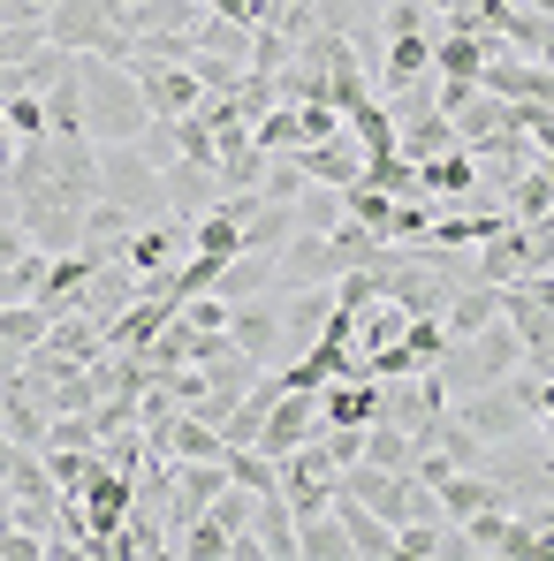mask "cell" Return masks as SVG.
<instances>
[{"label": "cell", "instance_id": "obj_11", "mask_svg": "<svg viewBox=\"0 0 554 561\" xmlns=\"http://www.w3.org/2000/svg\"><path fill=\"white\" fill-rule=\"evenodd\" d=\"M46 425H54V410H46V394L31 387V373L0 379V433H8V440H23V448H38V440H46Z\"/></svg>", "mask_w": 554, "mask_h": 561}, {"label": "cell", "instance_id": "obj_18", "mask_svg": "<svg viewBox=\"0 0 554 561\" xmlns=\"http://www.w3.org/2000/svg\"><path fill=\"white\" fill-rule=\"evenodd\" d=\"M0 516H8V478H0Z\"/></svg>", "mask_w": 554, "mask_h": 561}, {"label": "cell", "instance_id": "obj_1", "mask_svg": "<svg viewBox=\"0 0 554 561\" xmlns=\"http://www.w3.org/2000/svg\"><path fill=\"white\" fill-rule=\"evenodd\" d=\"M145 122H152V106H145V84L129 77V61L84 54V137L92 145H137Z\"/></svg>", "mask_w": 554, "mask_h": 561}, {"label": "cell", "instance_id": "obj_5", "mask_svg": "<svg viewBox=\"0 0 554 561\" xmlns=\"http://www.w3.org/2000/svg\"><path fill=\"white\" fill-rule=\"evenodd\" d=\"M319 425H327V402H319V387H281V402L267 410V425H259V440H251V448L281 463V456H289V448H304Z\"/></svg>", "mask_w": 554, "mask_h": 561}, {"label": "cell", "instance_id": "obj_14", "mask_svg": "<svg viewBox=\"0 0 554 561\" xmlns=\"http://www.w3.org/2000/svg\"><path fill=\"white\" fill-rule=\"evenodd\" d=\"M296 554H304V561H358V554H350V531H342V516H335V508L296 516Z\"/></svg>", "mask_w": 554, "mask_h": 561}, {"label": "cell", "instance_id": "obj_7", "mask_svg": "<svg viewBox=\"0 0 554 561\" xmlns=\"http://www.w3.org/2000/svg\"><path fill=\"white\" fill-rule=\"evenodd\" d=\"M129 77L145 84V106H152V114H168V122L197 114V99H205V84H197V69H190V61H129Z\"/></svg>", "mask_w": 554, "mask_h": 561}, {"label": "cell", "instance_id": "obj_6", "mask_svg": "<svg viewBox=\"0 0 554 561\" xmlns=\"http://www.w3.org/2000/svg\"><path fill=\"white\" fill-rule=\"evenodd\" d=\"M228 342L251 350L259 365H281V288H259V296L228 304Z\"/></svg>", "mask_w": 554, "mask_h": 561}, {"label": "cell", "instance_id": "obj_17", "mask_svg": "<svg viewBox=\"0 0 554 561\" xmlns=\"http://www.w3.org/2000/svg\"><path fill=\"white\" fill-rule=\"evenodd\" d=\"M23 357H31V350H23V342H8V334H0V379H15V373H23Z\"/></svg>", "mask_w": 554, "mask_h": 561}, {"label": "cell", "instance_id": "obj_12", "mask_svg": "<svg viewBox=\"0 0 554 561\" xmlns=\"http://www.w3.org/2000/svg\"><path fill=\"white\" fill-rule=\"evenodd\" d=\"M449 122H456V145H471V152H478V145H494V137H509V129H517V106H509V99H494L486 84H478L463 106H449Z\"/></svg>", "mask_w": 554, "mask_h": 561}, {"label": "cell", "instance_id": "obj_10", "mask_svg": "<svg viewBox=\"0 0 554 561\" xmlns=\"http://www.w3.org/2000/svg\"><path fill=\"white\" fill-rule=\"evenodd\" d=\"M296 168H304V183L350 190L358 175H365V152H358V137H350V122H342L335 137H319V145H304V152H296Z\"/></svg>", "mask_w": 554, "mask_h": 561}, {"label": "cell", "instance_id": "obj_16", "mask_svg": "<svg viewBox=\"0 0 554 561\" xmlns=\"http://www.w3.org/2000/svg\"><path fill=\"white\" fill-rule=\"evenodd\" d=\"M0 122H8L15 145H31V137H46V99L38 92H8L0 99Z\"/></svg>", "mask_w": 554, "mask_h": 561}, {"label": "cell", "instance_id": "obj_2", "mask_svg": "<svg viewBox=\"0 0 554 561\" xmlns=\"http://www.w3.org/2000/svg\"><path fill=\"white\" fill-rule=\"evenodd\" d=\"M524 365V334L509 327V319H486L478 334H463L441 350V365L433 373L449 379V394H471V387H494V379H509Z\"/></svg>", "mask_w": 554, "mask_h": 561}, {"label": "cell", "instance_id": "obj_15", "mask_svg": "<svg viewBox=\"0 0 554 561\" xmlns=\"http://www.w3.org/2000/svg\"><path fill=\"white\" fill-rule=\"evenodd\" d=\"M46 327H54V311H46V304H31V296H23V304H0V334H8V342L38 350V342H46Z\"/></svg>", "mask_w": 554, "mask_h": 561}, {"label": "cell", "instance_id": "obj_3", "mask_svg": "<svg viewBox=\"0 0 554 561\" xmlns=\"http://www.w3.org/2000/svg\"><path fill=\"white\" fill-rule=\"evenodd\" d=\"M46 38L69 46V54L129 61V8H122V0H54V8H46Z\"/></svg>", "mask_w": 554, "mask_h": 561}, {"label": "cell", "instance_id": "obj_8", "mask_svg": "<svg viewBox=\"0 0 554 561\" xmlns=\"http://www.w3.org/2000/svg\"><path fill=\"white\" fill-rule=\"evenodd\" d=\"M418 77H433V31H418V23H387V54H380V99L403 92V84H418Z\"/></svg>", "mask_w": 554, "mask_h": 561}, {"label": "cell", "instance_id": "obj_4", "mask_svg": "<svg viewBox=\"0 0 554 561\" xmlns=\"http://www.w3.org/2000/svg\"><path fill=\"white\" fill-rule=\"evenodd\" d=\"M99 197L145 213V220H160V213H168V175H160L137 145H99Z\"/></svg>", "mask_w": 554, "mask_h": 561}, {"label": "cell", "instance_id": "obj_13", "mask_svg": "<svg viewBox=\"0 0 554 561\" xmlns=\"http://www.w3.org/2000/svg\"><path fill=\"white\" fill-rule=\"evenodd\" d=\"M433 493H441V516H449V524L478 516V508H509V501H501V485H494L486 470H449Z\"/></svg>", "mask_w": 554, "mask_h": 561}, {"label": "cell", "instance_id": "obj_9", "mask_svg": "<svg viewBox=\"0 0 554 561\" xmlns=\"http://www.w3.org/2000/svg\"><path fill=\"white\" fill-rule=\"evenodd\" d=\"M221 485H228V463H168V539L183 531L190 516L213 508Z\"/></svg>", "mask_w": 554, "mask_h": 561}]
</instances>
